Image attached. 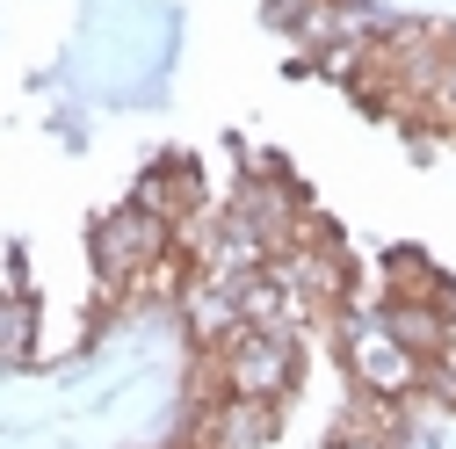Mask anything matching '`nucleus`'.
Wrapping results in <instances>:
<instances>
[{
	"mask_svg": "<svg viewBox=\"0 0 456 449\" xmlns=\"http://www.w3.org/2000/svg\"><path fill=\"white\" fill-rule=\"evenodd\" d=\"M138 210H152L159 224L196 217V175H189V167H159V175H145L138 182Z\"/></svg>",
	"mask_w": 456,
	"mask_h": 449,
	"instance_id": "f257e3e1",
	"label": "nucleus"
},
{
	"mask_svg": "<svg viewBox=\"0 0 456 449\" xmlns=\"http://www.w3.org/2000/svg\"><path fill=\"white\" fill-rule=\"evenodd\" d=\"M29 348V312L15 298H0V355H22Z\"/></svg>",
	"mask_w": 456,
	"mask_h": 449,
	"instance_id": "f03ea898",
	"label": "nucleus"
}]
</instances>
